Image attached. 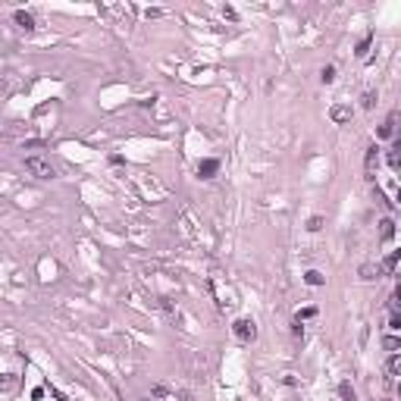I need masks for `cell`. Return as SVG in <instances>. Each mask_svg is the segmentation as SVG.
Here are the masks:
<instances>
[{
    "instance_id": "obj_17",
    "label": "cell",
    "mask_w": 401,
    "mask_h": 401,
    "mask_svg": "<svg viewBox=\"0 0 401 401\" xmlns=\"http://www.w3.org/2000/svg\"><path fill=\"white\" fill-rule=\"evenodd\" d=\"M389 307H392L395 313H401V282L395 285V292H392V301H389Z\"/></svg>"
},
{
    "instance_id": "obj_1",
    "label": "cell",
    "mask_w": 401,
    "mask_h": 401,
    "mask_svg": "<svg viewBox=\"0 0 401 401\" xmlns=\"http://www.w3.org/2000/svg\"><path fill=\"white\" fill-rule=\"evenodd\" d=\"M25 169H29L35 179H54L57 176V169L54 163H50L47 157H38V154H31V157H25Z\"/></svg>"
},
{
    "instance_id": "obj_2",
    "label": "cell",
    "mask_w": 401,
    "mask_h": 401,
    "mask_svg": "<svg viewBox=\"0 0 401 401\" xmlns=\"http://www.w3.org/2000/svg\"><path fill=\"white\" fill-rule=\"evenodd\" d=\"M232 332H235L238 342H254V339H257V326H254V320H245V317L232 323Z\"/></svg>"
},
{
    "instance_id": "obj_23",
    "label": "cell",
    "mask_w": 401,
    "mask_h": 401,
    "mask_svg": "<svg viewBox=\"0 0 401 401\" xmlns=\"http://www.w3.org/2000/svg\"><path fill=\"white\" fill-rule=\"evenodd\" d=\"M389 329H395V332H401V313H395V317H392V323H389Z\"/></svg>"
},
{
    "instance_id": "obj_30",
    "label": "cell",
    "mask_w": 401,
    "mask_h": 401,
    "mask_svg": "<svg viewBox=\"0 0 401 401\" xmlns=\"http://www.w3.org/2000/svg\"><path fill=\"white\" fill-rule=\"evenodd\" d=\"M398 232H401V229H398Z\"/></svg>"
},
{
    "instance_id": "obj_6",
    "label": "cell",
    "mask_w": 401,
    "mask_h": 401,
    "mask_svg": "<svg viewBox=\"0 0 401 401\" xmlns=\"http://www.w3.org/2000/svg\"><path fill=\"white\" fill-rule=\"evenodd\" d=\"M219 173V160H201V163H198V176L201 179H213V176H216Z\"/></svg>"
},
{
    "instance_id": "obj_27",
    "label": "cell",
    "mask_w": 401,
    "mask_h": 401,
    "mask_svg": "<svg viewBox=\"0 0 401 401\" xmlns=\"http://www.w3.org/2000/svg\"><path fill=\"white\" fill-rule=\"evenodd\" d=\"M398 204H401V185H398Z\"/></svg>"
},
{
    "instance_id": "obj_21",
    "label": "cell",
    "mask_w": 401,
    "mask_h": 401,
    "mask_svg": "<svg viewBox=\"0 0 401 401\" xmlns=\"http://www.w3.org/2000/svg\"><path fill=\"white\" fill-rule=\"evenodd\" d=\"M310 317H317V307H304V310L298 313V320H310Z\"/></svg>"
},
{
    "instance_id": "obj_28",
    "label": "cell",
    "mask_w": 401,
    "mask_h": 401,
    "mask_svg": "<svg viewBox=\"0 0 401 401\" xmlns=\"http://www.w3.org/2000/svg\"><path fill=\"white\" fill-rule=\"evenodd\" d=\"M398 395H401V382H398Z\"/></svg>"
},
{
    "instance_id": "obj_25",
    "label": "cell",
    "mask_w": 401,
    "mask_h": 401,
    "mask_svg": "<svg viewBox=\"0 0 401 401\" xmlns=\"http://www.w3.org/2000/svg\"><path fill=\"white\" fill-rule=\"evenodd\" d=\"M47 389H50V395H54L57 401H69V398H66V395H63V392H60V389H54V386H47Z\"/></svg>"
},
{
    "instance_id": "obj_29",
    "label": "cell",
    "mask_w": 401,
    "mask_h": 401,
    "mask_svg": "<svg viewBox=\"0 0 401 401\" xmlns=\"http://www.w3.org/2000/svg\"><path fill=\"white\" fill-rule=\"evenodd\" d=\"M141 401H151V398H141Z\"/></svg>"
},
{
    "instance_id": "obj_11",
    "label": "cell",
    "mask_w": 401,
    "mask_h": 401,
    "mask_svg": "<svg viewBox=\"0 0 401 401\" xmlns=\"http://www.w3.org/2000/svg\"><path fill=\"white\" fill-rule=\"evenodd\" d=\"M382 348H386L389 354H401V339L398 336H386L382 339Z\"/></svg>"
},
{
    "instance_id": "obj_10",
    "label": "cell",
    "mask_w": 401,
    "mask_h": 401,
    "mask_svg": "<svg viewBox=\"0 0 401 401\" xmlns=\"http://www.w3.org/2000/svg\"><path fill=\"white\" fill-rule=\"evenodd\" d=\"M370 44H373V35H370V31H367V35H364L361 41H357V47H354V54H357V57H361V60H364L367 54H370Z\"/></svg>"
},
{
    "instance_id": "obj_16",
    "label": "cell",
    "mask_w": 401,
    "mask_h": 401,
    "mask_svg": "<svg viewBox=\"0 0 401 401\" xmlns=\"http://www.w3.org/2000/svg\"><path fill=\"white\" fill-rule=\"evenodd\" d=\"M320 82H323V85H332V82H336V66H323V69H320Z\"/></svg>"
},
{
    "instance_id": "obj_18",
    "label": "cell",
    "mask_w": 401,
    "mask_h": 401,
    "mask_svg": "<svg viewBox=\"0 0 401 401\" xmlns=\"http://www.w3.org/2000/svg\"><path fill=\"white\" fill-rule=\"evenodd\" d=\"M376 273H379V267H373V263H364V267H361V279H376Z\"/></svg>"
},
{
    "instance_id": "obj_5",
    "label": "cell",
    "mask_w": 401,
    "mask_h": 401,
    "mask_svg": "<svg viewBox=\"0 0 401 401\" xmlns=\"http://www.w3.org/2000/svg\"><path fill=\"white\" fill-rule=\"evenodd\" d=\"M398 267H401V251H392V254H386V257H382L379 273H382V276H392Z\"/></svg>"
},
{
    "instance_id": "obj_24",
    "label": "cell",
    "mask_w": 401,
    "mask_h": 401,
    "mask_svg": "<svg viewBox=\"0 0 401 401\" xmlns=\"http://www.w3.org/2000/svg\"><path fill=\"white\" fill-rule=\"evenodd\" d=\"M144 16H148V19H160V16H163V10H157V6H151V10L144 13Z\"/></svg>"
},
{
    "instance_id": "obj_8",
    "label": "cell",
    "mask_w": 401,
    "mask_h": 401,
    "mask_svg": "<svg viewBox=\"0 0 401 401\" xmlns=\"http://www.w3.org/2000/svg\"><path fill=\"white\" fill-rule=\"evenodd\" d=\"M16 25H19V29L25 31V35H29V31H35V19H31V13H25V10H16Z\"/></svg>"
},
{
    "instance_id": "obj_20",
    "label": "cell",
    "mask_w": 401,
    "mask_h": 401,
    "mask_svg": "<svg viewBox=\"0 0 401 401\" xmlns=\"http://www.w3.org/2000/svg\"><path fill=\"white\" fill-rule=\"evenodd\" d=\"M307 229H310V232H320L323 229V216H310L307 219Z\"/></svg>"
},
{
    "instance_id": "obj_22",
    "label": "cell",
    "mask_w": 401,
    "mask_h": 401,
    "mask_svg": "<svg viewBox=\"0 0 401 401\" xmlns=\"http://www.w3.org/2000/svg\"><path fill=\"white\" fill-rule=\"evenodd\" d=\"M292 332H295V339H301L304 336V329H301V320L295 317V323H292Z\"/></svg>"
},
{
    "instance_id": "obj_12",
    "label": "cell",
    "mask_w": 401,
    "mask_h": 401,
    "mask_svg": "<svg viewBox=\"0 0 401 401\" xmlns=\"http://www.w3.org/2000/svg\"><path fill=\"white\" fill-rule=\"evenodd\" d=\"M386 373L389 376H401V354H392L386 361Z\"/></svg>"
},
{
    "instance_id": "obj_3",
    "label": "cell",
    "mask_w": 401,
    "mask_h": 401,
    "mask_svg": "<svg viewBox=\"0 0 401 401\" xmlns=\"http://www.w3.org/2000/svg\"><path fill=\"white\" fill-rule=\"evenodd\" d=\"M351 116H354V110H351V104H336L329 110V119L336 125H345V123H351Z\"/></svg>"
},
{
    "instance_id": "obj_26",
    "label": "cell",
    "mask_w": 401,
    "mask_h": 401,
    "mask_svg": "<svg viewBox=\"0 0 401 401\" xmlns=\"http://www.w3.org/2000/svg\"><path fill=\"white\" fill-rule=\"evenodd\" d=\"M392 151H398V154H401V132L395 135V148H392Z\"/></svg>"
},
{
    "instance_id": "obj_14",
    "label": "cell",
    "mask_w": 401,
    "mask_h": 401,
    "mask_svg": "<svg viewBox=\"0 0 401 401\" xmlns=\"http://www.w3.org/2000/svg\"><path fill=\"white\" fill-rule=\"evenodd\" d=\"M361 107H364V110H373V107H376V91H373V88H367L364 94H361Z\"/></svg>"
},
{
    "instance_id": "obj_13",
    "label": "cell",
    "mask_w": 401,
    "mask_h": 401,
    "mask_svg": "<svg viewBox=\"0 0 401 401\" xmlns=\"http://www.w3.org/2000/svg\"><path fill=\"white\" fill-rule=\"evenodd\" d=\"M304 282L313 285V288H320L323 282H326V276H323V273H317V270H310V273H304Z\"/></svg>"
},
{
    "instance_id": "obj_4",
    "label": "cell",
    "mask_w": 401,
    "mask_h": 401,
    "mask_svg": "<svg viewBox=\"0 0 401 401\" xmlns=\"http://www.w3.org/2000/svg\"><path fill=\"white\" fill-rule=\"evenodd\" d=\"M376 163H379V148L376 144H370V148H367V157H364V169H367V179H376Z\"/></svg>"
},
{
    "instance_id": "obj_15",
    "label": "cell",
    "mask_w": 401,
    "mask_h": 401,
    "mask_svg": "<svg viewBox=\"0 0 401 401\" xmlns=\"http://www.w3.org/2000/svg\"><path fill=\"white\" fill-rule=\"evenodd\" d=\"M339 395H342V401H357V392H354L351 382H342V386H339Z\"/></svg>"
},
{
    "instance_id": "obj_9",
    "label": "cell",
    "mask_w": 401,
    "mask_h": 401,
    "mask_svg": "<svg viewBox=\"0 0 401 401\" xmlns=\"http://www.w3.org/2000/svg\"><path fill=\"white\" fill-rule=\"evenodd\" d=\"M395 232H398V226L392 223V219H382V223H379V242L382 245H389L392 238H395Z\"/></svg>"
},
{
    "instance_id": "obj_19",
    "label": "cell",
    "mask_w": 401,
    "mask_h": 401,
    "mask_svg": "<svg viewBox=\"0 0 401 401\" xmlns=\"http://www.w3.org/2000/svg\"><path fill=\"white\" fill-rule=\"evenodd\" d=\"M386 163H389L392 169H401V154H398V151H389V157H386Z\"/></svg>"
},
{
    "instance_id": "obj_7",
    "label": "cell",
    "mask_w": 401,
    "mask_h": 401,
    "mask_svg": "<svg viewBox=\"0 0 401 401\" xmlns=\"http://www.w3.org/2000/svg\"><path fill=\"white\" fill-rule=\"evenodd\" d=\"M398 135V113H392L386 123L379 125V138H395Z\"/></svg>"
}]
</instances>
